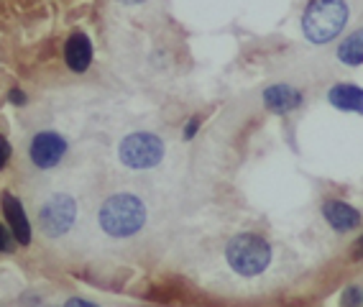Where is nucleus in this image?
<instances>
[{
	"mask_svg": "<svg viewBox=\"0 0 363 307\" xmlns=\"http://www.w3.org/2000/svg\"><path fill=\"white\" fill-rule=\"evenodd\" d=\"M100 228L113 238H128V235L138 233L146 223V205L141 203V197L130 195V192H118L111 195L100 205Z\"/></svg>",
	"mask_w": 363,
	"mask_h": 307,
	"instance_id": "nucleus-1",
	"label": "nucleus"
},
{
	"mask_svg": "<svg viewBox=\"0 0 363 307\" xmlns=\"http://www.w3.org/2000/svg\"><path fill=\"white\" fill-rule=\"evenodd\" d=\"M348 16L345 0H310L302 16V31L312 44H328L343 33Z\"/></svg>",
	"mask_w": 363,
	"mask_h": 307,
	"instance_id": "nucleus-2",
	"label": "nucleus"
},
{
	"mask_svg": "<svg viewBox=\"0 0 363 307\" xmlns=\"http://www.w3.org/2000/svg\"><path fill=\"white\" fill-rule=\"evenodd\" d=\"M225 262L230 264L235 274L256 277L269 269L272 264V246L266 238L256 233H238L225 246Z\"/></svg>",
	"mask_w": 363,
	"mask_h": 307,
	"instance_id": "nucleus-3",
	"label": "nucleus"
},
{
	"mask_svg": "<svg viewBox=\"0 0 363 307\" xmlns=\"http://www.w3.org/2000/svg\"><path fill=\"white\" fill-rule=\"evenodd\" d=\"M118 157L130 169H151L164 159V141L156 133H128L118 146Z\"/></svg>",
	"mask_w": 363,
	"mask_h": 307,
	"instance_id": "nucleus-4",
	"label": "nucleus"
},
{
	"mask_svg": "<svg viewBox=\"0 0 363 307\" xmlns=\"http://www.w3.org/2000/svg\"><path fill=\"white\" fill-rule=\"evenodd\" d=\"M74 221H77V203H74V197L62 195V192L49 197L39 210V225L49 238L67 235Z\"/></svg>",
	"mask_w": 363,
	"mask_h": 307,
	"instance_id": "nucleus-5",
	"label": "nucleus"
},
{
	"mask_svg": "<svg viewBox=\"0 0 363 307\" xmlns=\"http://www.w3.org/2000/svg\"><path fill=\"white\" fill-rule=\"evenodd\" d=\"M28 157H31L33 167L39 169H54L62 164V159L67 157V141L62 133L57 131H41L31 138L28 146Z\"/></svg>",
	"mask_w": 363,
	"mask_h": 307,
	"instance_id": "nucleus-6",
	"label": "nucleus"
},
{
	"mask_svg": "<svg viewBox=\"0 0 363 307\" xmlns=\"http://www.w3.org/2000/svg\"><path fill=\"white\" fill-rule=\"evenodd\" d=\"M3 213L11 223V233H13L16 241L28 246L31 243V225H28L26 210H23L18 197H13L11 192H3Z\"/></svg>",
	"mask_w": 363,
	"mask_h": 307,
	"instance_id": "nucleus-7",
	"label": "nucleus"
},
{
	"mask_svg": "<svg viewBox=\"0 0 363 307\" xmlns=\"http://www.w3.org/2000/svg\"><path fill=\"white\" fill-rule=\"evenodd\" d=\"M323 216L337 233H348V230H356L361 225V213L350 205L340 203V200H328L323 205Z\"/></svg>",
	"mask_w": 363,
	"mask_h": 307,
	"instance_id": "nucleus-8",
	"label": "nucleus"
},
{
	"mask_svg": "<svg viewBox=\"0 0 363 307\" xmlns=\"http://www.w3.org/2000/svg\"><path fill=\"white\" fill-rule=\"evenodd\" d=\"M65 62L72 72H84L92 62V44L82 31L72 33L65 46Z\"/></svg>",
	"mask_w": 363,
	"mask_h": 307,
	"instance_id": "nucleus-9",
	"label": "nucleus"
},
{
	"mask_svg": "<svg viewBox=\"0 0 363 307\" xmlns=\"http://www.w3.org/2000/svg\"><path fill=\"white\" fill-rule=\"evenodd\" d=\"M264 103L274 113H292L305 103V98H302V92L289 85H274L264 92Z\"/></svg>",
	"mask_w": 363,
	"mask_h": 307,
	"instance_id": "nucleus-10",
	"label": "nucleus"
},
{
	"mask_svg": "<svg viewBox=\"0 0 363 307\" xmlns=\"http://www.w3.org/2000/svg\"><path fill=\"white\" fill-rule=\"evenodd\" d=\"M330 105H335L337 111H348L363 116V87L358 85H335L328 92Z\"/></svg>",
	"mask_w": 363,
	"mask_h": 307,
	"instance_id": "nucleus-11",
	"label": "nucleus"
},
{
	"mask_svg": "<svg viewBox=\"0 0 363 307\" xmlns=\"http://www.w3.org/2000/svg\"><path fill=\"white\" fill-rule=\"evenodd\" d=\"M337 59L348 67L363 65V28L353 31L350 36H345V41L337 46Z\"/></svg>",
	"mask_w": 363,
	"mask_h": 307,
	"instance_id": "nucleus-12",
	"label": "nucleus"
},
{
	"mask_svg": "<svg viewBox=\"0 0 363 307\" xmlns=\"http://www.w3.org/2000/svg\"><path fill=\"white\" fill-rule=\"evenodd\" d=\"M361 300H363V294H361V289H358V287H348V289H345V294H343V305L345 307L358 305Z\"/></svg>",
	"mask_w": 363,
	"mask_h": 307,
	"instance_id": "nucleus-13",
	"label": "nucleus"
},
{
	"mask_svg": "<svg viewBox=\"0 0 363 307\" xmlns=\"http://www.w3.org/2000/svg\"><path fill=\"white\" fill-rule=\"evenodd\" d=\"M11 249H13V233L6 225H0V251H11Z\"/></svg>",
	"mask_w": 363,
	"mask_h": 307,
	"instance_id": "nucleus-14",
	"label": "nucleus"
},
{
	"mask_svg": "<svg viewBox=\"0 0 363 307\" xmlns=\"http://www.w3.org/2000/svg\"><path fill=\"white\" fill-rule=\"evenodd\" d=\"M11 159V146H8V141L3 136H0V169L6 167V162Z\"/></svg>",
	"mask_w": 363,
	"mask_h": 307,
	"instance_id": "nucleus-15",
	"label": "nucleus"
},
{
	"mask_svg": "<svg viewBox=\"0 0 363 307\" xmlns=\"http://www.w3.org/2000/svg\"><path fill=\"white\" fill-rule=\"evenodd\" d=\"M197 128H200V118H192L187 123V128H184V138H195Z\"/></svg>",
	"mask_w": 363,
	"mask_h": 307,
	"instance_id": "nucleus-16",
	"label": "nucleus"
},
{
	"mask_svg": "<svg viewBox=\"0 0 363 307\" xmlns=\"http://www.w3.org/2000/svg\"><path fill=\"white\" fill-rule=\"evenodd\" d=\"M65 307H98V305H95V302H90V300H82V297H72Z\"/></svg>",
	"mask_w": 363,
	"mask_h": 307,
	"instance_id": "nucleus-17",
	"label": "nucleus"
},
{
	"mask_svg": "<svg viewBox=\"0 0 363 307\" xmlns=\"http://www.w3.org/2000/svg\"><path fill=\"white\" fill-rule=\"evenodd\" d=\"M11 103H16V105H23L26 103V95L21 90H11Z\"/></svg>",
	"mask_w": 363,
	"mask_h": 307,
	"instance_id": "nucleus-18",
	"label": "nucleus"
},
{
	"mask_svg": "<svg viewBox=\"0 0 363 307\" xmlns=\"http://www.w3.org/2000/svg\"><path fill=\"white\" fill-rule=\"evenodd\" d=\"M353 254H356V259H363V238L356 243V249H353Z\"/></svg>",
	"mask_w": 363,
	"mask_h": 307,
	"instance_id": "nucleus-19",
	"label": "nucleus"
},
{
	"mask_svg": "<svg viewBox=\"0 0 363 307\" xmlns=\"http://www.w3.org/2000/svg\"><path fill=\"white\" fill-rule=\"evenodd\" d=\"M123 3H130V6H133V3H141V0H123Z\"/></svg>",
	"mask_w": 363,
	"mask_h": 307,
	"instance_id": "nucleus-20",
	"label": "nucleus"
}]
</instances>
